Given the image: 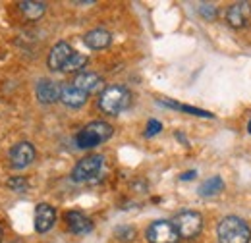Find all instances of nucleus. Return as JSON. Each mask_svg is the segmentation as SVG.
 <instances>
[{"mask_svg":"<svg viewBox=\"0 0 251 243\" xmlns=\"http://www.w3.org/2000/svg\"><path fill=\"white\" fill-rule=\"evenodd\" d=\"M131 104V93L124 85H108L99 95V108L108 116H118Z\"/></svg>","mask_w":251,"mask_h":243,"instance_id":"nucleus-1","label":"nucleus"},{"mask_svg":"<svg viewBox=\"0 0 251 243\" xmlns=\"http://www.w3.org/2000/svg\"><path fill=\"white\" fill-rule=\"evenodd\" d=\"M217 236L220 243H250L251 228L240 216H226L217 226Z\"/></svg>","mask_w":251,"mask_h":243,"instance_id":"nucleus-2","label":"nucleus"},{"mask_svg":"<svg viewBox=\"0 0 251 243\" xmlns=\"http://www.w3.org/2000/svg\"><path fill=\"white\" fill-rule=\"evenodd\" d=\"M112 133H114V127L108 122H102V120L91 122L83 129L77 131L75 145H77V149H93L97 145L108 141L112 137Z\"/></svg>","mask_w":251,"mask_h":243,"instance_id":"nucleus-3","label":"nucleus"},{"mask_svg":"<svg viewBox=\"0 0 251 243\" xmlns=\"http://www.w3.org/2000/svg\"><path fill=\"white\" fill-rule=\"evenodd\" d=\"M180 240H195L203 230V216L195 211H182L172 220Z\"/></svg>","mask_w":251,"mask_h":243,"instance_id":"nucleus-4","label":"nucleus"},{"mask_svg":"<svg viewBox=\"0 0 251 243\" xmlns=\"http://www.w3.org/2000/svg\"><path fill=\"white\" fill-rule=\"evenodd\" d=\"M102 168H104V156L102 154H89L74 166L72 180L74 182H91L97 176H100Z\"/></svg>","mask_w":251,"mask_h":243,"instance_id":"nucleus-5","label":"nucleus"},{"mask_svg":"<svg viewBox=\"0 0 251 243\" xmlns=\"http://www.w3.org/2000/svg\"><path fill=\"white\" fill-rule=\"evenodd\" d=\"M145 238L149 243H178L180 242V236L172 224V220H155L147 232H145Z\"/></svg>","mask_w":251,"mask_h":243,"instance_id":"nucleus-6","label":"nucleus"},{"mask_svg":"<svg viewBox=\"0 0 251 243\" xmlns=\"http://www.w3.org/2000/svg\"><path fill=\"white\" fill-rule=\"evenodd\" d=\"M251 20V4L250 2H234L226 8V24L232 29H242Z\"/></svg>","mask_w":251,"mask_h":243,"instance_id":"nucleus-7","label":"nucleus"},{"mask_svg":"<svg viewBox=\"0 0 251 243\" xmlns=\"http://www.w3.org/2000/svg\"><path fill=\"white\" fill-rule=\"evenodd\" d=\"M37 152L29 141H20L10 149V164L16 170H24L35 160Z\"/></svg>","mask_w":251,"mask_h":243,"instance_id":"nucleus-8","label":"nucleus"},{"mask_svg":"<svg viewBox=\"0 0 251 243\" xmlns=\"http://www.w3.org/2000/svg\"><path fill=\"white\" fill-rule=\"evenodd\" d=\"M72 54H74L72 45L66 43V41H58V43L50 49L47 64H49V68H50L52 72H62V68L66 66V62L72 58Z\"/></svg>","mask_w":251,"mask_h":243,"instance_id":"nucleus-9","label":"nucleus"},{"mask_svg":"<svg viewBox=\"0 0 251 243\" xmlns=\"http://www.w3.org/2000/svg\"><path fill=\"white\" fill-rule=\"evenodd\" d=\"M72 85H75L77 89H81L85 95H93V93H99L104 89L102 77L99 73H95V72H79L75 75V79H74Z\"/></svg>","mask_w":251,"mask_h":243,"instance_id":"nucleus-10","label":"nucleus"},{"mask_svg":"<svg viewBox=\"0 0 251 243\" xmlns=\"http://www.w3.org/2000/svg\"><path fill=\"white\" fill-rule=\"evenodd\" d=\"M56 222V211L49 203H41L35 209V230L39 234H47Z\"/></svg>","mask_w":251,"mask_h":243,"instance_id":"nucleus-11","label":"nucleus"},{"mask_svg":"<svg viewBox=\"0 0 251 243\" xmlns=\"http://www.w3.org/2000/svg\"><path fill=\"white\" fill-rule=\"evenodd\" d=\"M35 97L41 104H52L60 100V83L52 79H41L35 87Z\"/></svg>","mask_w":251,"mask_h":243,"instance_id":"nucleus-12","label":"nucleus"},{"mask_svg":"<svg viewBox=\"0 0 251 243\" xmlns=\"http://www.w3.org/2000/svg\"><path fill=\"white\" fill-rule=\"evenodd\" d=\"M87 98H89V95H85L81 89H77L72 83L60 85V102L68 108H81L87 102Z\"/></svg>","mask_w":251,"mask_h":243,"instance_id":"nucleus-13","label":"nucleus"},{"mask_svg":"<svg viewBox=\"0 0 251 243\" xmlns=\"http://www.w3.org/2000/svg\"><path fill=\"white\" fill-rule=\"evenodd\" d=\"M64 218H66L68 230L75 236H83V234H89L93 230V222L81 211H70V213H66Z\"/></svg>","mask_w":251,"mask_h":243,"instance_id":"nucleus-14","label":"nucleus"},{"mask_svg":"<svg viewBox=\"0 0 251 243\" xmlns=\"http://www.w3.org/2000/svg\"><path fill=\"white\" fill-rule=\"evenodd\" d=\"M83 43H85L91 50H102V49L110 47V43H112V35H110V31L100 29V27H99V29H91L89 33H85Z\"/></svg>","mask_w":251,"mask_h":243,"instance_id":"nucleus-15","label":"nucleus"},{"mask_svg":"<svg viewBox=\"0 0 251 243\" xmlns=\"http://www.w3.org/2000/svg\"><path fill=\"white\" fill-rule=\"evenodd\" d=\"M20 12H22L24 18H27L29 22H37L39 18L45 16L47 4H45V2H35V0H25V2H20Z\"/></svg>","mask_w":251,"mask_h":243,"instance_id":"nucleus-16","label":"nucleus"},{"mask_svg":"<svg viewBox=\"0 0 251 243\" xmlns=\"http://www.w3.org/2000/svg\"><path fill=\"white\" fill-rule=\"evenodd\" d=\"M224 189V182H222V178L219 176H215V178H209V180H205V182L199 185V195H203V197H209V195H217Z\"/></svg>","mask_w":251,"mask_h":243,"instance_id":"nucleus-17","label":"nucleus"},{"mask_svg":"<svg viewBox=\"0 0 251 243\" xmlns=\"http://www.w3.org/2000/svg\"><path fill=\"white\" fill-rule=\"evenodd\" d=\"M89 58L85 54H79V52H74L72 58L66 62V66L62 68L64 73H74V72H81L85 66H87Z\"/></svg>","mask_w":251,"mask_h":243,"instance_id":"nucleus-18","label":"nucleus"},{"mask_svg":"<svg viewBox=\"0 0 251 243\" xmlns=\"http://www.w3.org/2000/svg\"><path fill=\"white\" fill-rule=\"evenodd\" d=\"M197 12H199L205 20H215V18H217V14H219V10H217V6H215V4H199Z\"/></svg>","mask_w":251,"mask_h":243,"instance_id":"nucleus-19","label":"nucleus"},{"mask_svg":"<svg viewBox=\"0 0 251 243\" xmlns=\"http://www.w3.org/2000/svg\"><path fill=\"white\" fill-rule=\"evenodd\" d=\"M116 236L120 238V242H133L135 240V230L129 228V226H124V228H118L116 230Z\"/></svg>","mask_w":251,"mask_h":243,"instance_id":"nucleus-20","label":"nucleus"},{"mask_svg":"<svg viewBox=\"0 0 251 243\" xmlns=\"http://www.w3.org/2000/svg\"><path fill=\"white\" fill-rule=\"evenodd\" d=\"M8 187L14 189V191H24V189L29 187V183L25 178H12V180H8Z\"/></svg>","mask_w":251,"mask_h":243,"instance_id":"nucleus-21","label":"nucleus"},{"mask_svg":"<svg viewBox=\"0 0 251 243\" xmlns=\"http://www.w3.org/2000/svg\"><path fill=\"white\" fill-rule=\"evenodd\" d=\"M162 129V123L157 120H149V123H147V131H145V135L147 137H153V135H157L158 131Z\"/></svg>","mask_w":251,"mask_h":243,"instance_id":"nucleus-22","label":"nucleus"},{"mask_svg":"<svg viewBox=\"0 0 251 243\" xmlns=\"http://www.w3.org/2000/svg\"><path fill=\"white\" fill-rule=\"evenodd\" d=\"M193 176H195V170H191V172H186V174H182V180H186V182H188V180H191Z\"/></svg>","mask_w":251,"mask_h":243,"instance_id":"nucleus-23","label":"nucleus"},{"mask_svg":"<svg viewBox=\"0 0 251 243\" xmlns=\"http://www.w3.org/2000/svg\"><path fill=\"white\" fill-rule=\"evenodd\" d=\"M248 131L251 133V120H250V125H248Z\"/></svg>","mask_w":251,"mask_h":243,"instance_id":"nucleus-24","label":"nucleus"},{"mask_svg":"<svg viewBox=\"0 0 251 243\" xmlns=\"http://www.w3.org/2000/svg\"><path fill=\"white\" fill-rule=\"evenodd\" d=\"M0 243H2V232H0Z\"/></svg>","mask_w":251,"mask_h":243,"instance_id":"nucleus-25","label":"nucleus"}]
</instances>
